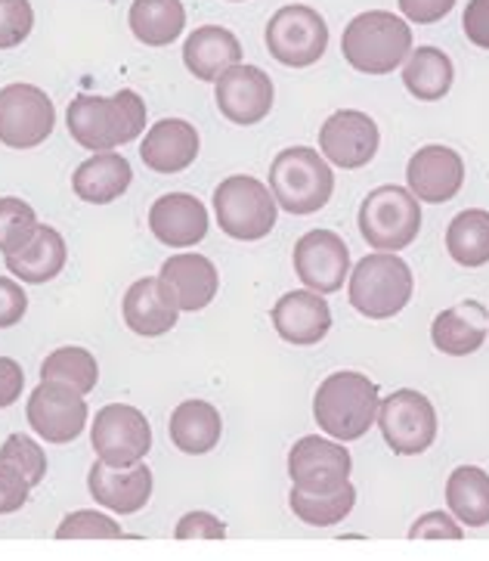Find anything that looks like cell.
<instances>
[{
	"label": "cell",
	"mask_w": 489,
	"mask_h": 561,
	"mask_svg": "<svg viewBox=\"0 0 489 561\" xmlns=\"http://www.w3.org/2000/svg\"><path fill=\"white\" fill-rule=\"evenodd\" d=\"M291 512L298 515V522L310 527H331L345 522L347 515L357 506V488L347 481L341 490L331 493H304V490L291 488L289 493Z\"/></svg>",
	"instance_id": "obj_33"
},
{
	"label": "cell",
	"mask_w": 489,
	"mask_h": 561,
	"mask_svg": "<svg viewBox=\"0 0 489 561\" xmlns=\"http://www.w3.org/2000/svg\"><path fill=\"white\" fill-rule=\"evenodd\" d=\"M199 130L183 118H162L145 130L140 159L155 174H181L199 159Z\"/></svg>",
	"instance_id": "obj_21"
},
{
	"label": "cell",
	"mask_w": 489,
	"mask_h": 561,
	"mask_svg": "<svg viewBox=\"0 0 489 561\" xmlns=\"http://www.w3.org/2000/svg\"><path fill=\"white\" fill-rule=\"evenodd\" d=\"M455 69L453 59L440 47H412L409 59L403 62V84L421 103H436L453 91Z\"/></svg>",
	"instance_id": "obj_30"
},
{
	"label": "cell",
	"mask_w": 489,
	"mask_h": 561,
	"mask_svg": "<svg viewBox=\"0 0 489 561\" xmlns=\"http://www.w3.org/2000/svg\"><path fill=\"white\" fill-rule=\"evenodd\" d=\"M118 537H125L121 525L96 508H78L56 527V540H118Z\"/></svg>",
	"instance_id": "obj_36"
},
{
	"label": "cell",
	"mask_w": 489,
	"mask_h": 561,
	"mask_svg": "<svg viewBox=\"0 0 489 561\" xmlns=\"http://www.w3.org/2000/svg\"><path fill=\"white\" fill-rule=\"evenodd\" d=\"M56 127V106L37 84L0 88V144L7 149H35Z\"/></svg>",
	"instance_id": "obj_12"
},
{
	"label": "cell",
	"mask_w": 489,
	"mask_h": 561,
	"mask_svg": "<svg viewBox=\"0 0 489 561\" xmlns=\"http://www.w3.org/2000/svg\"><path fill=\"white\" fill-rule=\"evenodd\" d=\"M133 181V168L121 152H93L88 162H81L72 174V190L81 202L109 205L121 199Z\"/></svg>",
	"instance_id": "obj_26"
},
{
	"label": "cell",
	"mask_w": 489,
	"mask_h": 561,
	"mask_svg": "<svg viewBox=\"0 0 489 561\" xmlns=\"http://www.w3.org/2000/svg\"><path fill=\"white\" fill-rule=\"evenodd\" d=\"M489 335V310L480 301H458L440 310L431 323V342L446 357H468L480 351Z\"/></svg>",
	"instance_id": "obj_24"
},
{
	"label": "cell",
	"mask_w": 489,
	"mask_h": 561,
	"mask_svg": "<svg viewBox=\"0 0 489 561\" xmlns=\"http://www.w3.org/2000/svg\"><path fill=\"white\" fill-rule=\"evenodd\" d=\"M409 537L412 540H462L465 527L458 525L453 512L436 508V512H424L416 525L409 527Z\"/></svg>",
	"instance_id": "obj_39"
},
{
	"label": "cell",
	"mask_w": 489,
	"mask_h": 561,
	"mask_svg": "<svg viewBox=\"0 0 489 561\" xmlns=\"http://www.w3.org/2000/svg\"><path fill=\"white\" fill-rule=\"evenodd\" d=\"M37 215L28 202L7 196L0 199V254H13L25 249L37 233Z\"/></svg>",
	"instance_id": "obj_35"
},
{
	"label": "cell",
	"mask_w": 489,
	"mask_h": 561,
	"mask_svg": "<svg viewBox=\"0 0 489 561\" xmlns=\"http://www.w3.org/2000/svg\"><path fill=\"white\" fill-rule=\"evenodd\" d=\"M91 444L100 462L112 469H130L152 450V428L137 407L109 403L93 419Z\"/></svg>",
	"instance_id": "obj_10"
},
{
	"label": "cell",
	"mask_w": 489,
	"mask_h": 561,
	"mask_svg": "<svg viewBox=\"0 0 489 561\" xmlns=\"http://www.w3.org/2000/svg\"><path fill=\"white\" fill-rule=\"evenodd\" d=\"M462 28H465V37L471 41L474 47L489 50V0H468L465 16H462Z\"/></svg>",
	"instance_id": "obj_44"
},
{
	"label": "cell",
	"mask_w": 489,
	"mask_h": 561,
	"mask_svg": "<svg viewBox=\"0 0 489 561\" xmlns=\"http://www.w3.org/2000/svg\"><path fill=\"white\" fill-rule=\"evenodd\" d=\"M399 13L406 16V22L416 25H434L443 16H450L455 7V0H397Z\"/></svg>",
	"instance_id": "obj_43"
},
{
	"label": "cell",
	"mask_w": 489,
	"mask_h": 561,
	"mask_svg": "<svg viewBox=\"0 0 489 561\" xmlns=\"http://www.w3.org/2000/svg\"><path fill=\"white\" fill-rule=\"evenodd\" d=\"M66 257H69L66 239H62L59 230L47 227V224L37 227L35 239L25 249L3 254L7 271L13 273L19 283H28V286H40V283L56 279L62 273V267H66Z\"/></svg>",
	"instance_id": "obj_27"
},
{
	"label": "cell",
	"mask_w": 489,
	"mask_h": 561,
	"mask_svg": "<svg viewBox=\"0 0 489 561\" xmlns=\"http://www.w3.org/2000/svg\"><path fill=\"white\" fill-rule=\"evenodd\" d=\"M181 305L177 295L171 291V286L164 283L162 276H143L137 279L130 289L125 291L121 301V317L125 327L143 339H159L164 332L177 327L181 320Z\"/></svg>",
	"instance_id": "obj_18"
},
{
	"label": "cell",
	"mask_w": 489,
	"mask_h": 561,
	"mask_svg": "<svg viewBox=\"0 0 489 561\" xmlns=\"http://www.w3.org/2000/svg\"><path fill=\"white\" fill-rule=\"evenodd\" d=\"M35 28L32 0H0V50H13Z\"/></svg>",
	"instance_id": "obj_38"
},
{
	"label": "cell",
	"mask_w": 489,
	"mask_h": 561,
	"mask_svg": "<svg viewBox=\"0 0 489 561\" xmlns=\"http://www.w3.org/2000/svg\"><path fill=\"white\" fill-rule=\"evenodd\" d=\"M66 125L81 149L112 152L118 146L133 144L143 134L145 103L130 88L112 96H78L69 103Z\"/></svg>",
	"instance_id": "obj_1"
},
{
	"label": "cell",
	"mask_w": 489,
	"mask_h": 561,
	"mask_svg": "<svg viewBox=\"0 0 489 561\" xmlns=\"http://www.w3.org/2000/svg\"><path fill=\"white\" fill-rule=\"evenodd\" d=\"M88 490L100 506L118 515H133L145 508L152 496V471L145 462H137L130 469H112L96 459L88 471Z\"/></svg>",
	"instance_id": "obj_22"
},
{
	"label": "cell",
	"mask_w": 489,
	"mask_h": 561,
	"mask_svg": "<svg viewBox=\"0 0 489 561\" xmlns=\"http://www.w3.org/2000/svg\"><path fill=\"white\" fill-rule=\"evenodd\" d=\"M341 54L360 75H391L412 54V28L391 10H369L347 22Z\"/></svg>",
	"instance_id": "obj_3"
},
{
	"label": "cell",
	"mask_w": 489,
	"mask_h": 561,
	"mask_svg": "<svg viewBox=\"0 0 489 561\" xmlns=\"http://www.w3.org/2000/svg\"><path fill=\"white\" fill-rule=\"evenodd\" d=\"M353 459L341 440L307 435L301 437L289 450V478L291 488L304 493H331L350 481Z\"/></svg>",
	"instance_id": "obj_13"
},
{
	"label": "cell",
	"mask_w": 489,
	"mask_h": 561,
	"mask_svg": "<svg viewBox=\"0 0 489 561\" xmlns=\"http://www.w3.org/2000/svg\"><path fill=\"white\" fill-rule=\"evenodd\" d=\"M214 100L220 115L238 127L260 125L272 110L276 88L272 78L260 66L238 62L214 81Z\"/></svg>",
	"instance_id": "obj_14"
},
{
	"label": "cell",
	"mask_w": 489,
	"mask_h": 561,
	"mask_svg": "<svg viewBox=\"0 0 489 561\" xmlns=\"http://www.w3.org/2000/svg\"><path fill=\"white\" fill-rule=\"evenodd\" d=\"M25 310H28V295H25V289L19 286L16 279L0 276V329H10L22 323Z\"/></svg>",
	"instance_id": "obj_42"
},
{
	"label": "cell",
	"mask_w": 489,
	"mask_h": 561,
	"mask_svg": "<svg viewBox=\"0 0 489 561\" xmlns=\"http://www.w3.org/2000/svg\"><path fill=\"white\" fill-rule=\"evenodd\" d=\"M270 190L282 211L304 218L326 208L335 193V174L319 149L289 146L272 159Z\"/></svg>",
	"instance_id": "obj_4"
},
{
	"label": "cell",
	"mask_w": 489,
	"mask_h": 561,
	"mask_svg": "<svg viewBox=\"0 0 489 561\" xmlns=\"http://www.w3.org/2000/svg\"><path fill=\"white\" fill-rule=\"evenodd\" d=\"M25 416H28V425L37 437H44L47 444H72L81 437L84 425H88V400L81 391H74L72 385L56 379H40L32 398H28V407H25Z\"/></svg>",
	"instance_id": "obj_11"
},
{
	"label": "cell",
	"mask_w": 489,
	"mask_h": 561,
	"mask_svg": "<svg viewBox=\"0 0 489 561\" xmlns=\"http://www.w3.org/2000/svg\"><path fill=\"white\" fill-rule=\"evenodd\" d=\"M238 62H242V44L223 25H201L183 44V66L199 81H218L220 75Z\"/></svg>",
	"instance_id": "obj_25"
},
{
	"label": "cell",
	"mask_w": 489,
	"mask_h": 561,
	"mask_svg": "<svg viewBox=\"0 0 489 561\" xmlns=\"http://www.w3.org/2000/svg\"><path fill=\"white\" fill-rule=\"evenodd\" d=\"M174 537L177 540H223L226 527L211 512H186L174 527Z\"/></svg>",
	"instance_id": "obj_40"
},
{
	"label": "cell",
	"mask_w": 489,
	"mask_h": 561,
	"mask_svg": "<svg viewBox=\"0 0 489 561\" xmlns=\"http://www.w3.org/2000/svg\"><path fill=\"white\" fill-rule=\"evenodd\" d=\"M446 506L465 527L489 525V474L477 466H458L446 481Z\"/></svg>",
	"instance_id": "obj_31"
},
{
	"label": "cell",
	"mask_w": 489,
	"mask_h": 561,
	"mask_svg": "<svg viewBox=\"0 0 489 561\" xmlns=\"http://www.w3.org/2000/svg\"><path fill=\"white\" fill-rule=\"evenodd\" d=\"M25 388V373L13 357H0V410L13 407L22 398Z\"/></svg>",
	"instance_id": "obj_45"
},
{
	"label": "cell",
	"mask_w": 489,
	"mask_h": 561,
	"mask_svg": "<svg viewBox=\"0 0 489 561\" xmlns=\"http://www.w3.org/2000/svg\"><path fill=\"white\" fill-rule=\"evenodd\" d=\"M149 230L167 249H193L208 236V208L189 193H167L152 202Z\"/></svg>",
	"instance_id": "obj_20"
},
{
	"label": "cell",
	"mask_w": 489,
	"mask_h": 561,
	"mask_svg": "<svg viewBox=\"0 0 489 561\" xmlns=\"http://www.w3.org/2000/svg\"><path fill=\"white\" fill-rule=\"evenodd\" d=\"M40 379L66 381L88 398L100 381V363L88 347H74V344L56 347L54 354H47V360L40 363Z\"/></svg>",
	"instance_id": "obj_34"
},
{
	"label": "cell",
	"mask_w": 489,
	"mask_h": 561,
	"mask_svg": "<svg viewBox=\"0 0 489 561\" xmlns=\"http://www.w3.org/2000/svg\"><path fill=\"white\" fill-rule=\"evenodd\" d=\"M291 264L310 291L331 295L350 276V249L335 230H310L294 242Z\"/></svg>",
	"instance_id": "obj_15"
},
{
	"label": "cell",
	"mask_w": 489,
	"mask_h": 561,
	"mask_svg": "<svg viewBox=\"0 0 489 561\" xmlns=\"http://www.w3.org/2000/svg\"><path fill=\"white\" fill-rule=\"evenodd\" d=\"M381 437L397 456H421L436 440V410L421 391L399 388L381 400L379 419Z\"/></svg>",
	"instance_id": "obj_9"
},
{
	"label": "cell",
	"mask_w": 489,
	"mask_h": 561,
	"mask_svg": "<svg viewBox=\"0 0 489 561\" xmlns=\"http://www.w3.org/2000/svg\"><path fill=\"white\" fill-rule=\"evenodd\" d=\"M264 41L276 62L289 69H307L326 56L328 25L307 3H289L272 13Z\"/></svg>",
	"instance_id": "obj_8"
},
{
	"label": "cell",
	"mask_w": 489,
	"mask_h": 561,
	"mask_svg": "<svg viewBox=\"0 0 489 561\" xmlns=\"http://www.w3.org/2000/svg\"><path fill=\"white\" fill-rule=\"evenodd\" d=\"M446 252L458 267H484L489 264V211L468 208L458 211L446 227Z\"/></svg>",
	"instance_id": "obj_32"
},
{
	"label": "cell",
	"mask_w": 489,
	"mask_h": 561,
	"mask_svg": "<svg viewBox=\"0 0 489 561\" xmlns=\"http://www.w3.org/2000/svg\"><path fill=\"white\" fill-rule=\"evenodd\" d=\"M272 329L282 342L294 347H310L319 344L331 329V308L319 291L298 289L286 291L272 305Z\"/></svg>",
	"instance_id": "obj_19"
},
{
	"label": "cell",
	"mask_w": 489,
	"mask_h": 561,
	"mask_svg": "<svg viewBox=\"0 0 489 561\" xmlns=\"http://www.w3.org/2000/svg\"><path fill=\"white\" fill-rule=\"evenodd\" d=\"M379 407V385L353 369L331 373L328 379L319 381V388L313 394V419L319 422V428L328 437H335L341 444L360 440L375 425Z\"/></svg>",
	"instance_id": "obj_2"
},
{
	"label": "cell",
	"mask_w": 489,
	"mask_h": 561,
	"mask_svg": "<svg viewBox=\"0 0 489 561\" xmlns=\"http://www.w3.org/2000/svg\"><path fill=\"white\" fill-rule=\"evenodd\" d=\"M406 183H409L406 190L418 202L443 205L455 199L458 190L465 186V162L450 146H421L406 164Z\"/></svg>",
	"instance_id": "obj_17"
},
{
	"label": "cell",
	"mask_w": 489,
	"mask_h": 561,
	"mask_svg": "<svg viewBox=\"0 0 489 561\" xmlns=\"http://www.w3.org/2000/svg\"><path fill=\"white\" fill-rule=\"evenodd\" d=\"M230 3H242V0H230Z\"/></svg>",
	"instance_id": "obj_46"
},
{
	"label": "cell",
	"mask_w": 489,
	"mask_h": 561,
	"mask_svg": "<svg viewBox=\"0 0 489 561\" xmlns=\"http://www.w3.org/2000/svg\"><path fill=\"white\" fill-rule=\"evenodd\" d=\"M360 233L375 252H403L421 230V202L406 186H379L360 205Z\"/></svg>",
	"instance_id": "obj_6"
},
{
	"label": "cell",
	"mask_w": 489,
	"mask_h": 561,
	"mask_svg": "<svg viewBox=\"0 0 489 561\" xmlns=\"http://www.w3.org/2000/svg\"><path fill=\"white\" fill-rule=\"evenodd\" d=\"M214 215L223 233L238 242H257L272 233L279 205L272 190L252 174H233L214 190Z\"/></svg>",
	"instance_id": "obj_7"
},
{
	"label": "cell",
	"mask_w": 489,
	"mask_h": 561,
	"mask_svg": "<svg viewBox=\"0 0 489 561\" xmlns=\"http://www.w3.org/2000/svg\"><path fill=\"white\" fill-rule=\"evenodd\" d=\"M28 493H32L28 478L19 469H13V466L0 462V515L19 512V508L28 503Z\"/></svg>",
	"instance_id": "obj_41"
},
{
	"label": "cell",
	"mask_w": 489,
	"mask_h": 561,
	"mask_svg": "<svg viewBox=\"0 0 489 561\" xmlns=\"http://www.w3.org/2000/svg\"><path fill=\"white\" fill-rule=\"evenodd\" d=\"M127 25L145 47H167L186 28V10L181 0H133Z\"/></svg>",
	"instance_id": "obj_29"
},
{
	"label": "cell",
	"mask_w": 489,
	"mask_h": 561,
	"mask_svg": "<svg viewBox=\"0 0 489 561\" xmlns=\"http://www.w3.org/2000/svg\"><path fill=\"white\" fill-rule=\"evenodd\" d=\"M0 462H7V466L22 471L32 488H37L44 481V474H47V453L28 435L7 437L3 447H0Z\"/></svg>",
	"instance_id": "obj_37"
},
{
	"label": "cell",
	"mask_w": 489,
	"mask_h": 561,
	"mask_svg": "<svg viewBox=\"0 0 489 561\" xmlns=\"http://www.w3.org/2000/svg\"><path fill=\"white\" fill-rule=\"evenodd\" d=\"M164 283L171 286V291L177 295V305L186 313L205 310L220 289V273L214 267L211 257H205L199 252H181L171 254L159 271Z\"/></svg>",
	"instance_id": "obj_23"
},
{
	"label": "cell",
	"mask_w": 489,
	"mask_h": 561,
	"mask_svg": "<svg viewBox=\"0 0 489 561\" xmlns=\"http://www.w3.org/2000/svg\"><path fill=\"white\" fill-rule=\"evenodd\" d=\"M381 130L369 112L341 110L328 115L326 125L319 127V152L328 164L357 171L365 168L379 156Z\"/></svg>",
	"instance_id": "obj_16"
},
{
	"label": "cell",
	"mask_w": 489,
	"mask_h": 561,
	"mask_svg": "<svg viewBox=\"0 0 489 561\" xmlns=\"http://www.w3.org/2000/svg\"><path fill=\"white\" fill-rule=\"evenodd\" d=\"M347 301L369 320H391L412 301L416 279L397 252H372L347 276Z\"/></svg>",
	"instance_id": "obj_5"
},
{
	"label": "cell",
	"mask_w": 489,
	"mask_h": 561,
	"mask_svg": "<svg viewBox=\"0 0 489 561\" xmlns=\"http://www.w3.org/2000/svg\"><path fill=\"white\" fill-rule=\"evenodd\" d=\"M167 435L174 440V447L189 456H205L220 444L223 435V419L220 410L208 400H183L181 407L171 413L167 422Z\"/></svg>",
	"instance_id": "obj_28"
}]
</instances>
